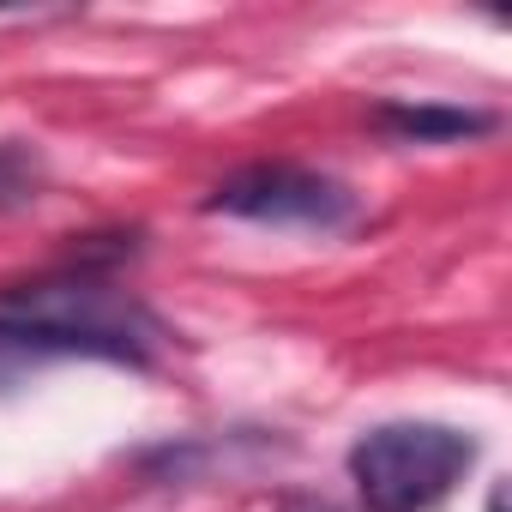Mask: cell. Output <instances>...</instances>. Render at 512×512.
Listing matches in <instances>:
<instances>
[{"label": "cell", "instance_id": "6da1fadb", "mask_svg": "<svg viewBox=\"0 0 512 512\" xmlns=\"http://www.w3.org/2000/svg\"><path fill=\"white\" fill-rule=\"evenodd\" d=\"M0 338H13L31 356L55 350V356L127 362V368L157 362L169 344L163 320L91 260H73L67 272L31 284H7L0 290Z\"/></svg>", "mask_w": 512, "mask_h": 512}, {"label": "cell", "instance_id": "7a4b0ae2", "mask_svg": "<svg viewBox=\"0 0 512 512\" xmlns=\"http://www.w3.org/2000/svg\"><path fill=\"white\" fill-rule=\"evenodd\" d=\"M470 464L476 440L446 422H380L350 446L362 512H428L464 482Z\"/></svg>", "mask_w": 512, "mask_h": 512}, {"label": "cell", "instance_id": "3957f363", "mask_svg": "<svg viewBox=\"0 0 512 512\" xmlns=\"http://www.w3.org/2000/svg\"><path fill=\"white\" fill-rule=\"evenodd\" d=\"M205 211L241 217V223H272V229H344L356 217V193L302 163H247L211 187Z\"/></svg>", "mask_w": 512, "mask_h": 512}, {"label": "cell", "instance_id": "277c9868", "mask_svg": "<svg viewBox=\"0 0 512 512\" xmlns=\"http://www.w3.org/2000/svg\"><path fill=\"white\" fill-rule=\"evenodd\" d=\"M374 127L392 133L398 145H452V139H476L494 127L488 109H458V103H380Z\"/></svg>", "mask_w": 512, "mask_h": 512}, {"label": "cell", "instance_id": "5b68a950", "mask_svg": "<svg viewBox=\"0 0 512 512\" xmlns=\"http://www.w3.org/2000/svg\"><path fill=\"white\" fill-rule=\"evenodd\" d=\"M43 193V157L31 145H0V211H25Z\"/></svg>", "mask_w": 512, "mask_h": 512}, {"label": "cell", "instance_id": "8992f818", "mask_svg": "<svg viewBox=\"0 0 512 512\" xmlns=\"http://www.w3.org/2000/svg\"><path fill=\"white\" fill-rule=\"evenodd\" d=\"M25 368H31V350H19L13 338H0V392H7Z\"/></svg>", "mask_w": 512, "mask_h": 512}, {"label": "cell", "instance_id": "52a82bcc", "mask_svg": "<svg viewBox=\"0 0 512 512\" xmlns=\"http://www.w3.org/2000/svg\"><path fill=\"white\" fill-rule=\"evenodd\" d=\"M278 512H338V506H332V500H314V494H290Z\"/></svg>", "mask_w": 512, "mask_h": 512}]
</instances>
